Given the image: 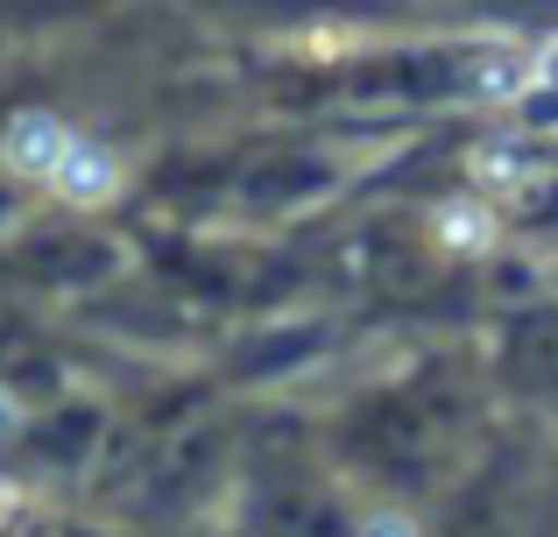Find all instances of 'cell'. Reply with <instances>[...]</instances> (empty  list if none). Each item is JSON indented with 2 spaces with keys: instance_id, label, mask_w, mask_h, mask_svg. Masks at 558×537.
<instances>
[{
  "instance_id": "277c9868",
  "label": "cell",
  "mask_w": 558,
  "mask_h": 537,
  "mask_svg": "<svg viewBox=\"0 0 558 537\" xmlns=\"http://www.w3.org/2000/svg\"><path fill=\"white\" fill-rule=\"evenodd\" d=\"M509 375L558 417V318L531 312L517 332H509Z\"/></svg>"
},
{
  "instance_id": "3957f363",
  "label": "cell",
  "mask_w": 558,
  "mask_h": 537,
  "mask_svg": "<svg viewBox=\"0 0 558 537\" xmlns=\"http://www.w3.org/2000/svg\"><path fill=\"white\" fill-rule=\"evenodd\" d=\"M213 453H219V425H213V417L170 425V439L135 467V488H128V502H135V510H170V502H184L191 488L213 474Z\"/></svg>"
},
{
  "instance_id": "6da1fadb",
  "label": "cell",
  "mask_w": 558,
  "mask_h": 537,
  "mask_svg": "<svg viewBox=\"0 0 558 537\" xmlns=\"http://www.w3.org/2000/svg\"><path fill=\"white\" fill-rule=\"evenodd\" d=\"M460 439H466V396L452 382H438V375L389 389L354 417V453L410 488H432L452 467Z\"/></svg>"
},
{
  "instance_id": "8992f818",
  "label": "cell",
  "mask_w": 558,
  "mask_h": 537,
  "mask_svg": "<svg viewBox=\"0 0 558 537\" xmlns=\"http://www.w3.org/2000/svg\"><path fill=\"white\" fill-rule=\"evenodd\" d=\"M57 149H64V135H57L50 121H22V135H14V156H22V163H50Z\"/></svg>"
},
{
  "instance_id": "5b68a950",
  "label": "cell",
  "mask_w": 558,
  "mask_h": 537,
  "mask_svg": "<svg viewBox=\"0 0 558 537\" xmlns=\"http://www.w3.org/2000/svg\"><path fill=\"white\" fill-rule=\"evenodd\" d=\"M318 184H326V170L290 156V163L255 170V178H247V198H255V206H283V198H304V192H318Z\"/></svg>"
},
{
  "instance_id": "7a4b0ae2",
  "label": "cell",
  "mask_w": 558,
  "mask_h": 537,
  "mask_svg": "<svg viewBox=\"0 0 558 537\" xmlns=\"http://www.w3.org/2000/svg\"><path fill=\"white\" fill-rule=\"evenodd\" d=\"M551 530H558V488L545 460L531 453H495L446 516V537H551Z\"/></svg>"
}]
</instances>
